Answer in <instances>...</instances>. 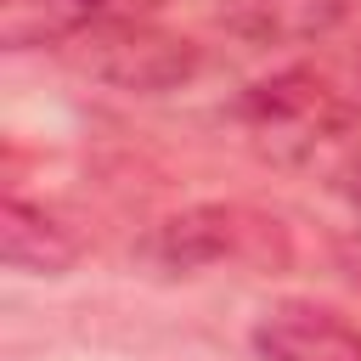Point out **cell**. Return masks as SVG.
Listing matches in <instances>:
<instances>
[{
    "label": "cell",
    "mask_w": 361,
    "mask_h": 361,
    "mask_svg": "<svg viewBox=\"0 0 361 361\" xmlns=\"http://www.w3.org/2000/svg\"><path fill=\"white\" fill-rule=\"evenodd\" d=\"M231 118L254 152H265L276 164L310 158L316 147H327L361 124V68L338 62V56L288 62V68L254 79L231 102Z\"/></svg>",
    "instance_id": "cell-1"
},
{
    "label": "cell",
    "mask_w": 361,
    "mask_h": 361,
    "mask_svg": "<svg viewBox=\"0 0 361 361\" xmlns=\"http://www.w3.org/2000/svg\"><path fill=\"white\" fill-rule=\"evenodd\" d=\"M141 259L158 271H203V265H243V271H288L293 237L276 214L248 203H197L158 220L141 237Z\"/></svg>",
    "instance_id": "cell-2"
},
{
    "label": "cell",
    "mask_w": 361,
    "mask_h": 361,
    "mask_svg": "<svg viewBox=\"0 0 361 361\" xmlns=\"http://www.w3.org/2000/svg\"><path fill=\"white\" fill-rule=\"evenodd\" d=\"M68 62L113 90H130V96H158V90H175L197 73V45L186 34H169L147 17H102L90 34H79L68 45Z\"/></svg>",
    "instance_id": "cell-3"
},
{
    "label": "cell",
    "mask_w": 361,
    "mask_h": 361,
    "mask_svg": "<svg viewBox=\"0 0 361 361\" xmlns=\"http://www.w3.org/2000/svg\"><path fill=\"white\" fill-rule=\"evenodd\" d=\"M254 350L265 361H361V327L316 299H276L254 322Z\"/></svg>",
    "instance_id": "cell-4"
},
{
    "label": "cell",
    "mask_w": 361,
    "mask_h": 361,
    "mask_svg": "<svg viewBox=\"0 0 361 361\" xmlns=\"http://www.w3.org/2000/svg\"><path fill=\"white\" fill-rule=\"evenodd\" d=\"M350 17V0H220L226 34L248 45H310Z\"/></svg>",
    "instance_id": "cell-5"
},
{
    "label": "cell",
    "mask_w": 361,
    "mask_h": 361,
    "mask_svg": "<svg viewBox=\"0 0 361 361\" xmlns=\"http://www.w3.org/2000/svg\"><path fill=\"white\" fill-rule=\"evenodd\" d=\"M79 237L73 226H62L51 209H34L23 203L17 192L0 203V254L11 271H28V276H62L79 265Z\"/></svg>",
    "instance_id": "cell-6"
},
{
    "label": "cell",
    "mask_w": 361,
    "mask_h": 361,
    "mask_svg": "<svg viewBox=\"0 0 361 361\" xmlns=\"http://www.w3.org/2000/svg\"><path fill=\"white\" fill-rule=\"evenodd\" d=\"M113 0H0V39L6 51L34 45H73L107 17Z\"/></svg>",
    "instance_id": "cell-7"
},
{
    "label": "cell",
    "mask_w": 361,
    "mask_h": 361,
    "mask_svg": "<svg viewBox=\"0 0 361 361\" xmlns=\"http://www.w3.org/2000/svg\"><path fill=\"white\" fill-rule=\"evenodd\" d=\"M350 203H355V209H361V164H355V169H350Z\"/></svg>",
    "instance_id": "cell-8"
}]
</instances>
